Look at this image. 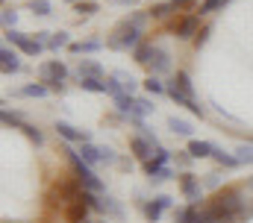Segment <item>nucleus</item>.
<instances>
[{"instance_id":"obj_34","label":"nucleus","mask_w":253,"mask_h":223,"mask_svg":"<svg viewBox=\"0 0 253 223\" xmlns=\"http://www.w3.org/2000/svg\"><path fill=\"white\" fill-rule=\"evenodd\" d=\"M15 24H18V12L15 9H3V27L6 30H15Z\"/></svg>"},{"instance_id":"obj_28","label":"nucleus","mask_w":253,"mask_h":223,"mask_svg":"<svg viewBox=\"0 0 253 223\" xmlns=\"http://www.w3.org/2000/svg\"><path fill=\"white\" fill-rule=\"evenodd\" d=\"M50 50H59V47H71V38H68V33H53L50 36V44H47Z\"/></svg>"},{"instance_id":"obj_15","label":"nucleus","mask_w":253,"mask_h":223,"mask_svg":"<svg viewBox=\"0 0 253 223\" xmlns=\"http://www.w3.org/2000/svg\"><path fill=\"white\" fill-rule=\"evenodd\" d=\"M97 212H103V215H109V218H115V221H124V209H121L112 197H100Z\"/></svg>"},{"instance_id":"obj_11","label":"nucleus","mask_w":253,"mask_h":223,"mask_svg":"<svg viewBox=\"0 0 253 223\" xmlns=\"http://www.w3.org/2000/svg\"><path fill=\"white\" fill-rule=\"evenodd\" d=\"M168 129H171L174 135H183V138H191V135H194V126H191L189 120L177 117V114H171V117H168Z\"/></svg>"},{"instance_id":"obj_24","label":"nucleus","mask_w":253,"mask_h":223,"mask_svg":"<svg viewBox=\"0 0 253 223\" xmlns=\"http://www.w3.org/2000/svg\"><path fill=\"white\" fill-rule=\"evenodd\" d=\"M230 0H200V15H212V12H218V9H224Z\"/></svg>"},{"instance_id":"obj_41","label":"nucleus","mask_w":253,"mask_h":223,"mask_svg":"<svg viewBox=\"0 0 253 223\" xmlns=\"http://www.w3.org/2000/svg\"><path fill=\"white\" fill-rule=\"evenodd\" d=\"M156 203H159L162 209H171V203H174V197H168V194H159V197H156Z\"/></svg>"},{"instance_id":"obj_37","label":"nucleus","mask_w":253,"mask_h":223,"mask_svg":"<svg viewBox=\"0 0 253 223\" xmlns=\"http://www.w3.org/2000/svg\"><path fill=\"white\" fill-rule=\"evenodd\" d=\"M115 159H118V156H115V150L103 144V147H100V165H112Z\"/></svg>"},{"instance_id":"obj_10","label":"nucleus","mask_w":253,"mask_h":223,"mask_svg":"<svg viewBox=\"0 0 253 223\" xmlns=\"http://www.w3.org/2000/svg\"><path fill=\"white\" fill-rule=\"evenodd\" d=\"M212 153H215V144H212V141H197V138L189 141V156L191 159H206V156H212Z\"/></svg>"},{"instance_id":"obj_27","label":"nucleus","mask_w":253,"mask_h":223,"mask_svg":"<svg viewBox=\"0 0 253 223\" xmlns=\"http://www.w3.org/2000/svg\"><path fill=\"white\" fill-rule=\"evenodd\" d=\"M162 212H165V209H162V206H159L156 200L144 206V218H147V221H150V223H156V221H159V218H162Z\"/></svg>"},{"instance_id":"obj_1","label":"nucleus","mask_w":253,"mask_h":223,"mask_svg":"<svg viewBox=\"0 0 253 223\" xmlns=\"http://www.w3.org/2000/svg\"><path fill=\"white\" fill-rule=\"evenodd\" d=\"M138 44H141V30L135 24H129V18H124L106 38V47H112V50H135Z\"/></svg>"},{"instance_id":"obj_23","label":"nucleus","mask_w":253,"mask_h":223,"mask_svg":"<svg viewBox=\"0 0 253 223\" xmlns=\"http://www.w3.org/2000/svg\"><path fill=\"white\" fill-rule=\"evenodd\" d=\"M144 88H147L150 94H168V85H165V82H159V79H156V74H150V76L144 79Z\"/></svg>"},{"instance_id":"obj_16","label":"nucleus","mask_w":253,"mask_h":223,"mask_svg":"<svg viewBox=\"0 0 253 223\" xmlns=\"http://www.w3.org/2000/svg\"><path fill=\"white\" fill-rule=\"evenodd\" d=\"M85 215H88V206H85L83 200H74V203L68 206V221L71 223H85Z\"/></svg>"},{"instance_id":"obj_6","label":"nucleus","mask_w":253,"mask_h":223,"mask_svg":"<svg viewBox=\"0 0 253 223\" xmlns=\"http://www.w3.org/2000/svg\"><path fill=\"white\" fill-rule=\"evenodd\" d=\"M56 132L62 135L65 141H74V144H91V135H88L85 129H77V126L65 123V120H59V123H56Z\"/></svg>"},{"instance_id":"obj_21","label":"nucleus","mask_w":253,"mask_h":223,"mask_svg":"<svg viewBox=\"0 0 253 223\" xmlns=\"http://www.w3.org/2000/svg\"><path fill=\"white\" fill-rule=\"evenodd\" d=\"M174 85L183 91V94H189V97H194V85H191V76L186 74V71H177V76H174Z\"/></svg>"},{"instance_id":"obj_20","label":"nucleus","mask_w":253,"mask_h":223,"mask_svg":"<svg viewBox=\"0 0 253 223\" xmlns=\"http://www.w3.org/2000/svg\"><path fill=\"white\" fill-rule=\"evenodd\" d=\"M150 56H153V44H150V41H141V44L132 50V59H135L138 65H150Z\"/></svg>"},{"instance_id":"obj_32","label":"nucleus","mask_w":253,"mask_h":223,"mask_svg":"<svg viewBox=\"0 0 253 223\" xmlns=\"http://www.w3.org/2000/svg\"><path fill=\"white\" fill-rule=\"evenodd\" d=\"M171 12H174V3H156L150 9V18H168Z\"/></svg>"},{"instance_id":"obj_40","label":"nucleus","mask_w":253,"mask_h":223,"mask_svg":"<svg viewBox=\"0 0 253 223\" xmlns=\"http://www.w3.org/2000/svg\"><path fill=\"white\" fill-rule=\"evenodd\" d=\"M221 185V173H206V188H218Z\"/></svg>"},{"instance_id":"obj_35","label":"nucleus","mask_w":253,"mask_h":223,"mask_svg":"<svg viewBox=\"0 0 253 223\" xmlns=\"http://www.w3.org/2000/svg\"><path fill=\"white\" fill-rule=\"evenodd\" d=\"M21 129H24V135H27L30 141H36V144H42V141H44V135H42V132H39L36 126H30V123H24Z\"/></svg>"},{"instance_id":"obj_13","label":"nucleus","mask_w":253,"mask_h":223,"mask_svg":"<svg viewBox=\"0 0 253 223\" xmlns=\"http://www.w3.org/2000/svg\"><path fill=\"white\" fill-rule=\"evenodd\" d=\"M168 159H171V153H168L165 147H156V150H153V159H150V162H144V170H147V176H150L153 170L165 167V165H168Z\"/></svg>"},{"instance_id":"obj_9","label":"nucleus","mask_w":253,"mask_h":223,"mask_svg":"<svg viewBox=\"0 0 253 223\" xmlns=\"http://www.w3.org/2000/svg\"><path fill=\"white\" fill-rule=\"evenodd\" d=\"M77 79H103V68L97 62H91V59H80Z\"/></svg>"},{"instance_id":"obj_39","label":"nucleus","mask_w":253,"mask_h":223,"mask_svg":"<svg viewBox=\"0 0 253 223\" xmlns=\"http://www.w3.org/2000/svg\"><path fill=\"white\" fill-rule=\"evenodd\" d=\"M206 38H209V27H203V30L197 33V38H194V47H203V44H206Z\"/></svg>"},{"instance_id":"obj_31","label":"nucleus","mask_w":253,"mask_h":223,"mask_svg":"<svg viewBox=\"0 0 253 223\" xmlns=\"http://www.w3.org/2000/svg\"><path fill=\"white\" fill-rule=\"evenodd\" d=\"M106 94H112V97L118 100V97H124L126 91H124V88H121V82H118L115 76H106Z\"/></svg>"},{"instance_id":"obj_18","label":"nucleus","mask_w":253,"mask_h":223,"mask_svg":"<svg viewBox=\"0 0 253 223\" xmlns=\"http://www.w3.org/2000/svg\"><path fill=\"white\" fill-rule=\"evenodd\" d=\"M112 76H115V79L121 82V88H124L126 94H132V91L138 88V79H135L132 74H126V71H112Z\"/></svg>"},{"instance_id":"obj_30","label":"nucleus","mask_w":253,"mask_h":223,"mask_svg":"<svg viewBox=\"0 0 253 223\" xmlns=\"http://www.w3.org/2000/svg\"><path fill=\"white\" fill-rule=\"evenodd\" d=\"M50 9H53L50 0H33V3H30V12H36V15H42V18H47Z\"/></svg>"},{"instance_id":"obj_7","label":"nucleus","mask_w":253,"mask_h":223,"mask_svg":"<svg viewBox=\"0 0 253 223\" xmlns=\"http://www.w3.org/2000/svg\"><path fill=\"white\" fill-rule=\"evenodd\" d=\"M153 74H168L171 71V53L165 47H156L153 44V56H150V65H147Z\"/></svg>"},{"instance_id":"obj_19","label":"nucleus","mask_w":253,"mask_h":223,"mask_svg":"<svg viewBox=\"0 0 253 223\" xmlns=\"http://www.w3.org/2000/svg\"><path fill=\"white\" fill-rule=\"evenodd\" d=\"M80 156H83L85 165H100V147H94V144H83Z\"/></svg>"},{"instance_id":"obj_45","label":"nucleus","mask_w":253,"mask_h":223,"mask_svg":"<svg viewBox=\"0 0 253 223\" xmlns=\"http://www.w3.org/2000/svg\"><path fill=\"white\" fill-rule=\"evenodd\" d=\"M85 223H88V221H85Z\"/></svg>"},{"instance_id":"obj_33","label":"nucleus","mask_w":253,"mask_h":223,"mask_svg":"<svg viewBox=\"0 0 253 223\" xmlns=\"http://www.w3.org/2000/svg\"><path fill=\"white\" fill-rule=\"evenodd\" d=\"M3 126H18V129H21V126H24V120H21V114H18V112H6V109H3Z\"/></svg>"},{"instance_id":"obj_17","label":"nucleus","mask_w":253,"mask_h":223,"mask_svg":"<svg viewBox=\"0 0 253 223\" xmlns=\"http://www.w3.org/2000/svg\"><path fill=\"white\" fill-rule=\"evenodd\" d=\"M47 91H50V88H47L44 82H33V85H24V88H18L15 94H18V97H47Z\"/></svg>"},{"instance_id":"obj_2","label":"nucleus","mask_w":253,"mask_h":223,"mask_svg":"<svg viewBox=\"0 0 253 223\" xmlns=\"http://www.w3.org/2000/svg\"><path fill=\"white\" fill-rule=\"evenodd\" d=\"M39 79L50 88V91H65V79H68V68H65L59 59H50V62H42L39 65Z\"/></svg>"},{"instance_id":"obj_36","label":"nucleus","mask_w":253,"mask_h":223,"mask_svg":"<svg viewBox=\"0 0 253 223\" xmlns=\"http://www.w3.org/2000/svg\"><path fill=\"white\" fill-rule=\"evenodd\" d=\"M165 179H171V167H159V170L150 173V182H153V185H159V182H165Z\"/></svg>"},{"instance_id":"obj_3","label":"nucleus","mask_w":253,"mask_h":223,"mask_svg":"<svg viewBox=\"0 0 253 223\" xmlns=\"http://www.w3.org/2000/svg\"><path fill=\"white\" fill-rule=\"evenodd\" d=\"M6 41H9V44H15L21 53H27V56H39L42 50H44V44H39L36 38L24 36V33H18V30H6Z\"/></svg>"},{"instance_id":"obj_5","label":"nucleus","mask_w":253,"mask_h":223,"mask_svg":"<svg viewBox=\"0 0 253 223\" xmlns=\"http://www.w3.org/2000/svg\"><path fill=\"white\" fill-rule=\"evenodd\" d=\"M180 191H183V197L189 200L191 206L200 203V182H197L194 173H183V176H180Z\"/></svg>"},{"instance_id":"obj_25","label":"nucleus","mask_w":253,"mask_h":223,"mask_svg":"<svg viewBox=\"0 0 253 223\" xmlns=\"http://www.w3.org/2000/svg\"><path fill=\"white\" fill-rule=\"evenodd\" d=\"M236 159H239V165H253V144H239Z\"/></svg>"},{"instance_id":"obj_4","label":"nucleus","mask_w":253,"mask_h":223,"mask_svg":"<svg viewBox=\"0 0 253 223\" xmlns=\"http://www.w3.org/2000/svg\"><path fill=\"white\" fill-rule=\"evenodd\" d=\"M171 30H174V36H177V38H183V41L197 38V33H200V18H197V15H183Z\"/></svg>"},{"instance_id":"obj_14","label":"nucleus","mask_w":253,"mask_h":223,"mask_svg":"<svg viewBox=\"0 0 253 223\" xmlns=\"http://www.w3.org/2000/svg\"><path fill=\"white\" fill-rule=\"evenodd\" d=\"M103 47V41H97V38H85V41H71V53H77V56H83V53H97Z\"/></svg>"},{"instance_id":"obj_26","label":"nucleus","mask_w":253,"mask_h":223,"mask_svg":"<svg viewBox=\"0 0 253 223\" xmlns=\"http://www.w3.org/2000/svg\"><path fill=\"white\" fill-rule=\"evenodd\" d=\"M97 9H100V6H97L94 0H83V3H77V6H74V12H77L80 18H88V15H94Z\"/></svg>"},{"instance_id":"obj_22","label":"nucleus","mask_w":253,"mask_h":223,"mask_svg":"<svg viewBox=\"0 0 253 223\" xmlns=\"http://www.w3.org/2000/svg\"><path fill=\"white\" fill-rule=\"evenodd\" d=\"M212 159H215V162H218L221 167H239V159H236L233 153H224V150H218V147H215Z\"/></svg>"},{"instance_id":"obj_8","label":"nucleus","mask_w":253,"mask_h":223,"mask_svg":"<svg viewBox=\"0 0 253 223\" xmlns=\"http://www.w3.org/2000/svg\"><path fill=\"white\" fill-rule=\"evenodd\" d=\"M129 150H132V156H135L138 162H150L156 147H153L150 141H144L141 135H135V138H129Z\"/></svg>"},{"instance_id":"obj_29","label":"nucleus","mask_w":253,"mask_h":223,"mask_svg":"<svg viewBox=\"0 0 253 223\" xmlns=\"http://www.w3.org/2000/svg\"><path fill=\"white\" fill-rule=\"evenodd\" d=\"M80 85H83L85 91H94V94L106 91V79H80Z\"/></svg>"},{"instance_id":"obj_43","label":"nucleus","mask_w":253,"mask_h":223,"mask_svg":"<svg viewBox=\"0 0 253 223\" xmlns=\"http://www.w3.org/2000/svg\"><path fill=\"white\" fill-rule=\"evenodd\" d=\"M109 3H121V6H132L135 0H109Z\"/></svg>"},{"instance_id":"obj_42","label":"nucleus","mask_w":253,"mask_h":223,"mask_svg":"<svg viewBox=\"0 0 253 223\" xmlns=\"http://www.w3.org/2000/svg\"><path fill=\"white\" fill-rule=\"evenodd\" d=\"M171 3H174V9H191L197 0H171Z\"/></svg>"},{"instance_id":"obj_44","label":"nucleus","mask_w":253,"mask_h":223,"mask_svg":"<svg viewBox=\"0 0 253 223\" xmlns=\"http://www.w3.org/2000/svg\"><path fill=\"white\" fill-rule=\"evenodd\" d=\"M68 3H74V6H77V3H83V0H68Z\"/></svg>"},{"instance_id":"obj_12","label":"nucleus","mask_w":253,"mask_h":223,"mask_svg":"<svg viewBox=\"0 0 253 223\" xmlns=\"http://www.w3.org/2000/svg\"><path fill=\"white\" fill-rule=\"evenodd\" d=\"M0 65H3V74H18V71H21L18 53H15V50H9V47H3V50H0Z\"/></svg>"},{"instance_id":"obj_38","label":"nucleus","mask_w":253,"mask_h":223,"mask_svg":"<svg viewBox=\"0 0 253 223\" xmlns=\"http://www.w3.org/2000/svg\"><path fill=\"white\" fill-rule=\"evenodd\" d=\"M126 18H129V24H135V27L141 30V27H144V21L150 18V12H132V15H126Z\"/></svg>"}]
</instances>
